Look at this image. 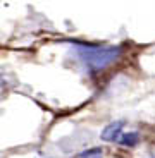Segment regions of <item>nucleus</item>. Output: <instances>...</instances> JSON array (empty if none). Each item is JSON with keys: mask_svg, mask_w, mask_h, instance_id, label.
<instances>
[{"mask_svg": "<svg viewBox=\"0 0 155 158\" xmlns=\"http://www.w3.org/2000/svg\"><path fill=\"white\" fill-rule=\"evenodd\" d=\"M76 52H78L80 59L88 65V69H92V71L105 69L112 62H115L121 55L119 47H90L84 43H76Z\"/></svg>", "mask_w": 155, "mask_h": 158, "instance_id": "f257e3e1", "label": "nucleus"}, {"mask_svg": "<svg viewBox=\"0 0 155 158\" xmlns=\"http://www.w3.org/2000/svg\"><path fill=\"white\" fill-rule=\"evenodd\" d=\"M123 126H124L123 120L110 122L105 129L102 131V134H100L102 141H117V139H119V134L123 132Z\"/></svg>", "mask_w": 155, "mask_h": 158, "instance_id": "f03ea898", "label": "nucleus"}, {"mask_svg": "<svg viewBox=\"0 0 155 158\" xmlns=\"http://www.w3.org/2000/svg\"><path fill=\"white\" fill-rule=\"evenodd\" d=\"M138 139H140L138 132H126V134L121 136L119 143L123 144V146H135L136 143H138Z\"/></svg>", "mask_w": 155, "mask_h": 158, "instance_id": "7ed1b4c3", "label": "nucleus"}, {"mask_svg": "<svg viewBox=\"0 0 155 158\" xmlns=\"http://www.w3.org/2000/svg\"><path fill=\"white\" fill-rule=\"evenodd\" d=\"M103 151L102 148H92V150H86L80 155V158H102Z\"/></svg>", "mask_w": 155, "mask_h": 158, "instance_id": "20e7f679", "label": "nucleus"}]
</instances>
